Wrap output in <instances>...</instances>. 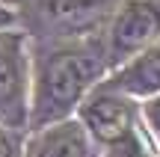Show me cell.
<instances>
[{
    "mask_svg": "<svg viewBox=\"0 0 160 157\" xmlns=\"http://www.w3.org/2000/svg\"><path fill=\"white\" fill-rule=\"evenodd\" d=\"M104 56L95 47H62L42 59L36 77L33 98V125L45 128L48 122H59L77 107L86 86L101 74Z\"/></svg>",
    "mask_w": 160,
    "mask_h": 157,
    "instance_id": "1",
    "label": "cell"
},
{
    "mask_svg": "<svg viewBox=\"0 0 160 157\" xmlns=\"http://www.w3.org/2000/svg\"><path fill=\"white\" fill-rule=\"evenodd\" d=\"M27 62L18 33H0V125L24 128L27 122Z\"/></svg>",
    "mask_w": 160,
    "mask_h": 157,
    "instance_id": "2",
    "label": "cell"
},
{
    "mask_svg": "<svg viewBox=\"0 0 160 157\" xmlns=\"http://www.w3.org/2000/svg\"><path fill=\"white\" fill-rule=\"evenodd\" d=\"M160 33V6L151 0H125L110 27V59H131Z\"/></svg>",
    "mask_w": 160,
    "mask_h": 157,
    "instance_id": "3",
    "label": "cell"
},
{
    "mask_svg": "<svg viewBox=\"0 0 160 157\" xmlns=\"http://www.w3.org/2000/svg\"><path fill=\"white\" fill-rule=\"evenodd\" d=\"M80 119H83V128L95 136L104 145H116V142L128 140V136L137 130L133 125V107L128 104L122 95H113L107 89L95 92L80 110Z\"/></svg>",
    "mask_w": 160,
    "mask_h": 157,
    "instance_id": "4",
    "label": "cell"
},
{
    "mask_svg": "<svg viewBox=\"0 0 160 157\" xmlns=\"http://www.w3.org/2000/svg\"><path fill=\"white\" fill-rule=\"evenodd\" d=\"M116 0H39L45 24L65 36H83L113 12Z\"/></svg>",
    "mask_w": 160,
    "mask_h": 157,
    "instance_id": "5",
    "label": "cell"
},
{
    "mask_svg": "<svg viewBox=\"0 0 160 157\" xmlns=\"http://www.w3.org/2000/svg\"><path fill=\"white\" fill-rule=\"evenodd\" d=\"M104 89H110V92L116 89V92H128V95L160 92V39L151 47H145L137 59H131Z\"/></svg>",
    "mask_w": 160,
    "mask_h": 157,
    "instance_id": "6",
    "label": "cell"
},
{
    "mask_svg": "<svg viewBox=\"0 0 160 157\" xmlns=\"http://www.w3.org/2000/svg\"><path fill=\"white\" fill-rule=\"evenodd\" d=\"M33 157H95L80 122H59L33 140Z\"/></svg>",
    "mask_w": 160,
    "mask_h": 157,
    "instance_id": "7",
    "label": "cell"
},
{
    "mask_svg": "<svg viewBox=\"0 0 160 157\" xmlns=\"http://www.w3.org/2000/svg\"><path fill=\"white\" fill-rule=\"evenodd\" d=\"M148 154H151V145L139 130H133L128 140H122V142L107 148V157H148Z\"/></svg>",
    "mask_w": 160,
    "mask_h": 157,
    "instance_id": "8",
    "label": "cell"
},
{
    "mask_svg": "<svg viewBox=\"0 0 160 157\" xmlns=\"http://www.w3.org/2000/svg\"><path fill=\"white\" fill-rule=\"evenodd\" d=\"M0 157H18V142L6 128H0Z\"/></svg>",
    "mask_w": 160,
    "mask_h": 157,
    "instance_id": "9",
    "label": "cell"
},
{
    "mask_svg": "<svg viewBox=\"0 0 160 157\" xmlns=\"http://www.w3.org/2000/svg\"><path fill=\"white\" fill-rule=\"evenodd\" d=\"M145 116H148L151 128L160 134V95H157V98H151L148 104H145Z\"/></svg>",
    "mask_w": 160,
    "mask_h": 157,
    "instance_id": "10",
    "label": "cell"
},
{
    "mask_svg": "<svg viewBox=\"0 0 160 157\" xmlns=\"http://www.w3.org/2000/svg\"><path fill=\"white\" fill-rule=\"evenodd\" d=\"M9 21H12V15L6 9H0V24H9Z\"/></svg>",
    "mask_w": 160,
    "mask_h": 157,
    "instance_id": "11",
    "label": "cell"
},
{
    "mask_svg": "<svg viewBox=\"0 0 160 157\" xmlns=\"http://www.w3.org/2000/svg\"><path fill=\"white\" fill-rule=\"evenodd\" d=\"M6 3H21V0H6Z\"/></svg>",
    "mask_w": 160,
    "mask_h": 157,
    "instance_id": "12",
    "label": "cell"
}]
</instances>
